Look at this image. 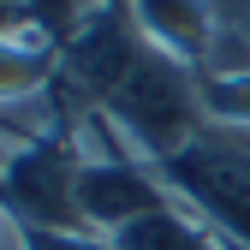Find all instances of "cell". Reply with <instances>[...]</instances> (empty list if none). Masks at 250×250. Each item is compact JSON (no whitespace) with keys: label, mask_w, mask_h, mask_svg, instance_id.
<instances>
[{"label":"cell","mask_w":250,"mask_h":250,"mask_svg":"<svg viewBox=\"0 0 250 250\" xmlns=\"http://www.w3.org/2000/svg\"><path fill=\"white\" fill-rule=\"evenodd\" d=\"M0 250H30V227L18 221L6 203H0Z\"/></svg>","instance_id":"10"},{"label":"cell","mask_w":250,"mask_h":250,"mask_svg":"<svg viewBox=\"0 0 250 250\" xmlns=\"http://www.w3.org/2000/svg\"><path fill=\"white\" fill-rule=\"evenodd\" d=\"M167 179V191L179 208H191L203 227H214L227 244H244L250 250V149L208 125L197 143H185L173 161L155 167Z\"/></svg>","instance_id":"2"},{"label":"cell","mask_w":250,"mask_h":250,"mask_svg":"<svg viewBox=\"0 0 250 250\" xmlns=\"http://www.w3.org/2000/svg\"><path fill=\"white\" fill-rule=\"evenodd\" d=\"M214 60L208 72H232V66H250V0H214Z\"/></svg>","instance_id":"8"},{"label":"cell","mask_w":250,"mask_h":250,"mask_svg":"<svg viewBox=\"0 0 250 250\" xmlns=\"http://www.w3.org/2000/svg\"><path fill=\"white\" fill-rule=\"evenodd\" d=\"M30 250H113V238H102V232H36L30 227Z\"/></svg>","instance_id":"9"},{"label":"cell","mask_w":250,"mask_h":250,"mask_svg":"<svg viewBox=\"0 0 250 250\" xmlns=\"http://www.w3.org/2000/svg\"><path fill=\"white\" fill-rule=\"evenodd\" d=\"M131 18L143 30L149 48H161L173 60H185L191 72H208L214 60V0H131Z\"/></svg>","instance_id":"4"},{"label":"cell","mask_w":250,"mask_h":250,"mask_svg":"<svg viewBox=\"0 0 250 250\" xmlns=\"http://www.w3.org/2000/svg\"><path fill=\"white\" fill-rule=\"evenodd\" d=\"M6 155H12V149H6V143H0V173H6Z\"/></svg>","instance_id":"13"},{"label":"cell","mask_w":250,"mask_h":250,"mask_svg":"<svg viewBox=\"0 0 250 250\" xmlns=\"http://www.w3.org/2000/svg\"><path fill=\"white\" fill-rule=\"evenodd\" d=\"M119 137L131 143V155H143L149 167L173 161L185 143H197L208 131V113H203V72H191L185 60L161 54V48H143L137 66L125 72V83L107 96L102 107Z\"/></svg>","instance_id":"1"},{"label":"cell","mask_w":250,"mask_h":250,"mask_svg":"<svg viewBox=\"0 0 250 250\" xmlns=\"http://www.w3.org/2000/svg\"><path fill=\"white\" fill-rule=\"evenodd\" d=\"M96 6H131V0H96Z\"/></svg>","instance_id":"12"},{"label":"cell","mask_w":250,"mask_h":250,"mask_svg":"<svg viewBox=\"0 0 250 250\" xmlns=\"http://www.w3.org/2000/svg\"><path fill=\"white\" fill-rule=\"evenodd\" d=\"M60 78V42L36 24H0V102L36 96Z\"/></svg>","instance_id":"5"},{"label":"cell","mask_w":250,"mask_h":250,"mask_svg":"<svg viewBox=\"0 0 250 250\" xmlns=\"http://www.w3.org/2000/svg\"><path fill=\"white\" fill-rule=\"evenodd\" d=\"M221 131H227V125H221ZM232 137H238V143H244V149H250V131H232Z\"/></svg>","instance_id":"11"},{"label":"cell","mask_w":250,"mask_h":250,"mask_svg":"<svg viewBox=\"0 0 250 250\" xmlns=\"http://www.w3.org/2000/svg\"><path fill=\"white\" fill-rule=\"evenodd\" d=\"M221 244H227V238H221ZM227 250H244V244H227Z\"/></svg>","instance_id":"14"},{"label":"cell","mask_w":250,"mask_h":250,"mask_svg":"<svg viewBox=\"0 0 250 250\" xmlns=\"http://www.w3.org/2000/svg\"><path fill=\"white\" fill-rule=\"evenodd\" d=\"M0 203L36 232H89L78 214V149H72V137L12 149L6 173H0Z\"/></svg>","instance_id":"3"},{"label":"cell","mask_w":250,"mask_h":250,"mask_svg":"<svg viewBox=\"0 0 250 250\" xmlns=\"http://www.w3.org/2000/svg\"><path fill=\"white\" fill-rule=\"evenodd\" d=\"M203 113H208V125L250 131V66H232V72H203Z\"/></svg>","instance_id":"7"},{"label":"cell","mask_w":250,"mask_h":250,"mask_svg":"<svg viewBox=\"0 0 250 250\" xmlns=\"http://www.w3.org/2000/svg\"><path fill=\"white\" fill-rule=\"evenodd\" d=\"M113 250H227V244H221L214 227H203L191 208L167 203V208L143 214V221L119 227V232H113Z\"/></svg>","instance_id":"6"}]
</instances>
